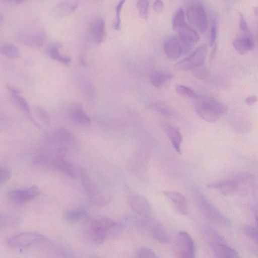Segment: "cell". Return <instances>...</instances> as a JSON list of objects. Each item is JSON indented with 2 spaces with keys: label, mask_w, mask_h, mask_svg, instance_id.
<instances>
[{
  "label": "cell",
  "mask_w": 258,
  "mask_h": 258,
  "mask_svg": "<svg viewBox=\"0 0 258 258\" xmlns=\"http://www.w3.org/2000/svg\"><path fill=\"white\" fill-rule=\"evenodd\" d=\"M35 111L38 117L46 125H48L50 123V117L48 112L43 108L37 106Z\"/></svg>",
  "instance_id": "37"
},
{
  "label": "cell",
  "mask_w": 258,
  "mask_h": 258,
  "mask_svg": "<svg viewBox=\"0 0 258 258\" xmlns=\"http://www.w3.org/2000/svg\"><path fill=\"white\" fill-rule=\"evenodd\" d=\"M239 28L240 32H250L246 21L242 14H241L239 17Z\"/></svg>",
  "instance_id": "43"
},
{
  "label": "cell",
  "mask_w": 258,
  "mask_h": 258,
  "mask_svg": "<svg viewBox=\"0 0 258 258\" xmlns=\"http://www.w3.org/2000/svg\"><path fill=\"white\" fill-rule=\"evenodd\" d=\"M68 115L70 118L75 123L83 125L90 124L91 119L80 103H74L68 108Z\"/></svg>",
  "instance_id": "18"
},
{
  "label": "cell",
  "mask_w": 258,
  "mask_h": 258,
  "mask_svg": "<svg viewBox=\"0 0 258 258\" xmlns=\"http://www.w3.org/2000/svg\"><path fill=\"white\" fill-rule=\"evenodd\" d=\"M150 108L166 117H173L177 114L174 108L165 102H154L150 105Z\"/></svg>",
  "instance_id": "29"
},
{
  "label": "cell",
  "mask_w": 258,
  "mask_h": 258,
  "mask_svg": "<svg viewBox=\"0 0 258 258\" xmlns=\"http://www.w3.org/2000/svg\"><path fill=\"white\" fill-rule=\"evenodd\" d=\"M207 53V47L205 44H203L188 56L177 62L174 66V69L180 72L194 70L203 65Z\"/></svg>",
  "instance_id": "7"
},
{
  "label": "cell",
  "mask_w": 258,
  "mask_h": 258,
  "mask_svg": "<svg viewBox=\"0 0 258 258\" xmlns=\"http://www.w3.org/2000/svg\"><path fill=\"white\" fill-rule=\"evenodd\" d=\"M146 228L149 229L152 237L158 242L165 244L169 241V235L166 229L151 218L146 220Z\"/></svg>",
  "instance_id": "16"
},
{
  "label": "cell",
  "mask_w": 258,
  "mask_h": 258,
  "mask_svg": "<svg viewBox=\"0 0 258 258\" xmlns=\"http://www.w3.org/2000/svg\"><path fill=\"white\" fill-rule=\"evenodd\" d=\"M1 53L6 56L10 58L19 57L20 54L18 47L11 42H5L1 46Z\"/></svg>",
  "instance_id": "31"
},
{
  "label": "cell",
  "mask_w": 258,
  "mask_h": 258,
  "mask_svg": "<svg viewBox=\"0 0 258 258\" xmlns=\"http://www.w3.org/2000/svg\"><path fill=\"white\" fill-rule=\"evenodd\" d=\"M195 104L197 114L203 120L214 122L220 119L226 112L227 107L222 102L209 96H198Z\"/></svg>",
  "instance_id": "4"
},
{
  "label": "cell",
  "mask_w": 258,
  "mask_h": 258,
  "mask_svg": "<svg viewBox=\"0 0 258 258\" xmlns=\"http://www.w3.org/2000/svg\"><path fill=\"white\" fill-rule=\"evenodd\" d=\"M202 231L204 238L209 244L217 241H225L221 236L211 227H205L202 230Z\"/></svg>",
  "instance_id": "32"
},
{
  "label": "cell",
  "mask_w": 258,
  "mask_h": 258,
  "mask_svg": "<svg viewBox=\"0 0 258 258\" xmlns=\"http://www.w3.org/2000/svg\"><path fill=\"white\" fill-rule=\"evenodd\" d=\"M137 8L140 17L145 20H147L149 8V2L148 1H138L137 2Z\"/></svg>",
  "instance_id": "35"
},
{
  "label": "cell",
  "mask_w": 258,
  "mask_h": 258,
  "mask_svg": "<svg viewBox=\"0 0 258 258\" xmlns=\"http://www.w3.org/2000/svg\"><path fill=\"white\" fill-rule=\"evenodd\" d=\"M128 204L133 211L139 217L144 219L151 218V205L145 197L139 195H132L128 198Z\"/></svg>",
  "instance_id": "14"
},
{
  "label": "cell",
  "mask_w": 258,
  "mask_h": 258,
  "mask_svg": "<svg viewBox=\"0 0 258 258\" xmlns=\"http://www.w3.org/2000/svg\"><path fill=\"white\" fill-rule=\"evenodd\" d=\"M136 255L137 258H158L152 249L147 247L139 248Z\"/></svg>",
  "instance_id": "36"
},
{
  "label": "cell",
  "mask_w": 258,
  "mask_h": 258,
  "mask_svg": "<svg viewBox=\"0 0 258 258\" xmlns=\"http://www.w3.org/2000/svg\"><path fill=\"white\" fill-rule=\"evenodd\" d=\"M183 43L177 36L167 38L164 43V50L167 57L170 60H176L182 54L191 48Z\"/></svg>",
  "instance_id": "12"
},
{
  "label": "cell",
  "mask_w": 258,
  "mask_h": 258,
  "mask_svg": "<svg viewBox=\"0 0 258 258\" xmlns=\"http://www.w3.org/2000/svg\"><path fill=\"white\" fill-rule=\"evenodd\" d=\"M176 92L181 96L188 98H197L199 95L190 88L182 85L176 86Z\"/></svg>",
  "instance_id": "34"
},
{
  "label": "cell",
  "mask_w": 258,
  "mask_h": 258,
  "mask_svg": "<svg viewBox=\"0 0 258 258\" xmlns=\"http://www.w3.org/2000/svg\"><path fill=\"white\" fill-rule=\"evenodd\" d=\"M253 176L247 173H238L230 178L209 183L207 186L223 196L245 192L253 184Z\"/></svg>",
  "instance_id": "2"
},
{
  "label": "cell",
  "mask_w": 258,
  "mask_h": 258,
  "mask_svg": "<svg viewBox=\"0 0 258 258\" xmlns=\"http://www.w3.org/2000/svg\"><path fill=\"white\" fill-rule=\"evenodd\" d=\"M88 33L90 39L93 42L96 44L102 43L106 36L105 23L104 19L100 16L94 18L90 23Z\"/></svg>",
  "instance_id": "15"
},
{
  "label": "cell",
  "mask_w": 258,
  "mask_h": 258,
  "mask_svg": "<svg viewBox=\"0 0 258 258\" xmlns=\"http://www.w3.org/2000/svg\"><path fill=\"white\" fill-rule=\"evenodd\" d=\"M80 177L83 187L90 201L99 206H104L109 203L111 201L110 196L99 192L84 170H81Z\"/></svg>",
  "instance_id": "9"
},
{
  "label": "cell",
  "mask_w": 258,
  "mask_h": 258,
  "mask_svg": "<svg viewBox=\"0 0 258 258\" xmlns=\"http://www.w3.org/2000/svg\"><path fill=\"white\" fill-rule=\"evenodd\" d=\"M177 258H195L194 241L185 231L179 232L176 241Z\"/></svg>",
  "instance_id": "11"
},
{
  "label": "cell",
  "mask_w": 258,
  "mask_h": 258,
  "mask_svg": "<svg viewBox=\"0 0 258 258\" xmlns=\"http://www.w3.org/2000/svg\"><path fill=\"white\" fill-rule=\"evenodd\" d=\"M125 1H120L117 4L115 8V21L114 24V28L116 30H119L121 25V11L122 7L125 3Z\"/></svg>",
  "instance_id": "40"
},
{
  "label": "cell",
  "mask_w": 258,
  "mask_h": 258,
  "mask_svg": "<svg viewBox=\"0 0 258 258\" xmlns=\"http://www.w3.org/2000/svg\"><path fill=\"white\" fill-rule=\"evenodd\" d=\"M253 11L254 14L258 17V6L253 8Z\"/></svg>",
  "instance_id": "47"
},
{
  "label": "cell",
  "mask_w": 258,
  "mask_h": 258,
  "mask_svg": "<svg viewBox=\"0 0 258 258\" xmlns=\"http://www.w3.org/2000/svg\"><path fill=\"white\" fill-rule=\"evenodd\" d=\"M87 216V212L81 209L68 210L63 215L64 219L69 222H78L86 218Z\"/></svg>",
  "instance_id": "30"
},
{
  "label": "cell",
  "mask_w": 258,
  "mask_h": 258,
  "mask_svg": "<svg viewBox=\"0 0 258 258\" xmlns=\"http://www.w3.org/2000/svg\"><path fill=\"white\" fill-rule=\"evenodd\" d=\"M11 177V172L9 170L5 167L1 166L0 167V185L6 183Z\"/></svg>",
  "instance_id": "41"
},
{
  "label": "cell",
  "mask_w": 258,
  "mask_h": 258,
  "mask_svg": "<svg viewBox=\"0 0 258 258\" xmlns=\"http://www.w3.org/2000/svg\"><path fill=\"white\" fill-rule=\"evenodd\" d=\"M7 89L19 107L32 120L33 117L31 115L29 105L25 98L22 96L20 90L17 87L10 85H7Z\"/></svg>",
  "instance_id": "26"
},
{
  "label": "cell",
  "mask_w": 258,
  "mask_h": 258,
  "mask_svg": "<svg viewBox=\"0 0 258 258\" xmlns=\"http://www.w3.org/2000/svg\"><path fill=\"white\" fill-rule=\"evenodd\" d=\"M257 101V97L255 95H250L245 99V103L248 105H252Z\"/></svg>",
  "instance_id": "45"
},
{
  "label": "cell",
  "mask_w": 258,
  "mask_h": 258,
  "mask_svg": "<svg viewBox=\"0 0 258 258\" xmlns=\"http://www.w3.org/2000/svg\"><path fill=\"white\" fill-rule=\"evenodd\" d=\"M51 168L61 171L72 178L76 179L81 175V170L73 163L67 160L64 157L56 159Z\"/></svg>",
  "instance_id": "19"
},
{
  "label": "cell",
  "mask_w": 258,
  "mask_h": 258,
  "mask_svg": "<svg viewBox=\"0 0 258 258\" xmlns=\"http://www.w3.org/2000/svg\"><path fill=\"white\" fill-rule=\"evenodd\" d=\"M61 47V44L55 42L49 44L46 48V52L52 59L63 64L69 63L71 58L69 56L63 55L60 53L59 49Z\"/></svg>",
  "instance_id": "28"
},
{
  "label": "cell",
  "mask_w": 258,
  "mask_h": 258,
  "mask_svg": "<svg viewBox=\"0 0 258 258\" xmlns=\"http://www.w3.org/2000/svg\"><path fill=\"white\" fill-rule=\"evenodd\" d=\"M254 45L253 38L250 32H240L233 42V47L240 54L247 53L253 48Z\"/></svg>",
  "instance_id": "17"
},
{
  "label": "cell",
  "mask_w": 258,
  "mask_h": 258,
  "mask_svg": "<svg viewBox=\"0 0 258 258\" xmlns=\"http://www.w3.org/2000/svg\"><path fill=\"white\" fill-rule=\"evenodd\" d=\"M216 258H239L237 252L225 241H218L210 244Z\"/></svg>",
  "instance_id": "20"
},
{
  "label": "cell",
  "mask_w": 258,
  "mask_h": 258,
  "mask_svg": "<svg viewBox=\"0 0 258 258\" xmlns=\"http://www.w3.org/2000/svg\"><path fill=\"white\" fill-rule=\"evenodd\" d=\"M76 81L77 86L83 95L89 98L94 96L95 91L94 86L86 76L79 74L76 77Z\"/></svg>",
  "instance_id": "27"
},
{
  "label": "cell",
  "mask_w": 258,
  "mask_h": 258,
  "mask_svg": "<svg viewBox=\"0 0 258 258\" xmlns=\"http://www.w3.org/2000/svg\"><path fill=\"white\" fill-rule=\"evenodd\" d=\"M186 24L185 13L182 8L179 9L175 13L172 21V27L176 32L180 28Z\"/></svg>",
  "instance_id": "33"
},
{
  "label": "cell",
  "mask_w": 258,
  "mask_h": 258,
  "mask_svg": "<svg viewBox=\"0 0 258 258\" xmlns=\"http://www.w3.org/2000/svg\"><path fill=\"white\" fill-rule=\"evenodd\" d=\"M217 34V25L216 19L213 18L211 20L210 31L209 34V45L211 46L214 45Z\"/></svg>",
  "instance_id": "39"
},
{
  "label": "cell",
  "mask_w": 258,
  "mask_h": 258,
  "mask_svg": "<svg viewBox=\"0 0 258 258\" xmlns=\"http://www.w3.org/2000/svg\"><path fill=\"white\" fill-rule=\"evenodd\" d=\"M197 203L202 214L209 221L224 226L230 225L229 219L203 195L198 196Z\"/></svg>",
  "instance_id": "6"
},
{
  "label": "cell",
  "mask_w": 258,
  "mask_h": 258,
  "mask_svg": "<svg viewBox=\"0 0 258 258\" xmlns=\"http://www.w3.org/2000/svg\"><path fill=\"white\" fill-rule=\"evenodd\" d=\"M123 227L113 220L102 217L91 221L87 231L89 239L97 244L103 243L109 235L116 234Z\"/></svg>",
  "instance_id": "3"
},
{
  "label": "cell",
  "mask_w": 258,
  "mask_h": 258,
  "mask_svg": "<svg viewBox=\"0 0 258 258\" xmlns=\"http://www.w3.org/2000/svg\"><path fill=\"white\" fill-rule=\"evenodd\" d=\"M78 141L68 130L60 127L49 133L45 137L43 150L64 156L78 147Z\"/></svg>",
  "instance_id": "1"
},
{
  "label": "cell",
  "mask_w": 258,
  "mask_h": 258,
  "mask_svg": "<svg viewBox=\"0 0 258 258\" xmlns=\"http://www.w3.org/2000/svg\"><path fill=\"white\" fill-rule=\"evenodd\" d=\"M186 16L189 23L200 33H204L208 26L207 16L203 4L200 1L191 3L186 8Z\"/></svg>",
  "instance_id": "5"
},
{
  "label": "cell",
  "mask_w": 258,
  "mask_h": 258,
  "mask_svg": "<svg viewBox=\"0 0 258 258\" xmlns=\"http://www.w3.org/2000/svg\"><path fill=\"white\" fill-rule=\"evenodd\" d=\"M78 4L75 1H62L57 3L52 8L51 14L55 17L67 16L74 12Z\"/></svg>",
  "instance_id": "23"
},
{
  "label": "cell",
  "mask_w": 258,
  "mask_h": 258,
  "mask_svg": "<svg viewBox=\"0 0 258 258\" xmlns=\"http://www.w3.org/2000/svg\"><path fill=\"white\" fill-rule=\"evenodd\" d=\"M176 32L177 37L190 47L200 39V36L196 30L187 23L180 28Z\"/></svg>",
  "instance_id": "21"
},
{
  "label": "cell",
  "mask_w": 258,
  "mask_h": 258,
  "mask_svg": "<svg viewBox=\"0 0 258 258\" xmlns=\"http://www.w3.org/2000/svg\"><path fill=\"white\" fill-rule=\"evenodd\" d=\"M45 239V237L42 234L25 232L10 237L7 241V244L8 247L13 249L25 248L42 242Z\"/></svg>",
  "instance_id": "8"
},
{
  "label": "cell",
  "mask_w": 258,
  "mask_h": 258,
  "mask_svg": "<svg viewBox=\"0 0 258 258\" xmlns=\"http://www.w3.org/2000/svg\"><path fill=\"white\" fill-rule=\"evenodd\" d=\"M164 195L173 203L179 213L182 215L187 213V202L183 195L178 192L169 191H165Z\"/></svg>",
  "instance_id": "25"
},
{
  "label": "cell",
  "mask_w": 258,
  "mask_h": 258,
  "mask_svg": "<svg viewBox=\"0 0 258 258\" xmlns=\"http://www.w3.org/2000/svg\"><path fill=\"white\" fill-rule=\"evenodd\" d=\"M255 224H256V228L258 230V212L255 213Z\"/></svg>",
  "instance_id": "46"
},
{
  "label": "cell",
  "mask_w": 258,
  "mask_h": 258,
  "mask_svg": "<svg viewBox=\"0 0 258 258\" xmlns=\"http://www.w3.org/2000/svg\"><path fill=\"white\" fill-rule=\"evenodd\" d=\"M245 234L255 242L258 243V230L255 227L246 225L244 227Z\"/></svg>",
  "instance_id": "38"
},
{
  "label": "cell",
  "mask_w": 258,
  "mask_h": 258,
  "mask_svg": "<svg viewBox=\"0 0 258 258\" xmlns=\"http://www.w3.org/2000/svg\"><path fill=\"white\" fill-rule=\"evenodd\" d=\"M173 77L172 74L167 71H157L151 74L150 81L153 86L162 89L169 85Z\"/></svg>",
  "instance_id": "24"
},
{
  "label": "cell",
  "mask_w": 258,
  "mask_h": 258,
  "mask_svg": "<svg viewBox=\"0 0 258 258\" xmlns=\"http://www.w3.org/2000/svg\"><path fill=\"white\" fill-rule=\"evenodd\" d=\"M40 192L39 188L34 185L26 188L11 189L8 191L7 196L13 203L22 204L35 199Z\"/></svg>",
  "instance_id": "13"
},
{
  "label": "cell",
  "mask_w": 258,
  "mask_h": 258,
  "mask_svg": "<svg viewBox=\"0 0 258 258\" xmlns=\"http://www.w3.org/2000/svg\"><path fill=\"white\" fill-rule=\"evenodd\" d=\"M162 127L174 149L178 154H180L181 153V146L182 142V136L179 130L168 124H164Z\"/></svg>",
  "instance_id": "22"
},
{
  "label": "cell",
  "mask_w": 258,
  "mask_h": 258,
  "mask_svg": "<svg viewBox=\"0 0 258 258\" xmlns=\"http://www.w3.org/2000/svg\"><path fill=\"white\" fill-rule=\"evenodd\" d=\"M163 3L161 1H156L153 4V8L154 11L157 13H160L163 8Z\"/></svg>",
  "instance_id": "44"
},
{
  "label": "cell",
  "mask_w": 258,
  "mask_h": 258,
  "mask_svg": "<svg viewBox=\"0 0 258 258\" xmlns=\"http://www.w3.org/2000/svg\"><path fill=\"white\" fill-rule=\"evenodd\" d=\"M195 76L200 79H205L209 76V71L203 65L194 70Z\"/></svg>",
  "instance_id": "42"
},
{
  "label": "cell",
  "mask_w": 258,
  "mask_h": 258,
  "mask_svg": "<svg viewBox=\"0 0 258 258\" xmlns=\"http://www.w3.org/2000/svg\"><path fill=\"white\" fill-rule=\"evenodd\" d=\"M16 40L20 43L33 47L41 46L45 39V34L42 29H32L20 31L16 35Z\"/></svg>",
  "instance_id": "10"
}]
</instances>
